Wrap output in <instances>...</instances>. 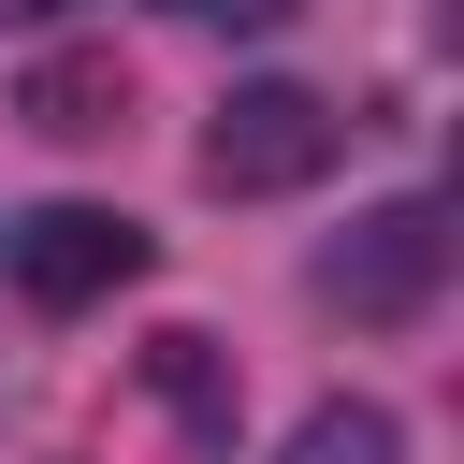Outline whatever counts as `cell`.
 I'll return each mask as SVG.
<instances>
[{
  "mask_svg": "<svg viewBox=\"0 0 464 464\" xmlns=\"http://www.w3.org/2000/svg\"><path fill=\"white\" fill-rule=\"evenodd\" d=\"M174 14H188V0H174Z\"/></svg>",
  "mask_w": 464,
  "mask_h": 464,
  "instance_id": "obj_8",
  "label": "cell"
},
{
  "mask_svg": "<svg viewBox=\"0 0 464 464\" xmlns=\"http://www.w3.org/2000/svg\"><path fill=\"white\" fill-rule=\"evenodd\" d=\"M276 464H406V420L392 406H362V392H334V406H304L290 420V450Z\"/></svg>",
  "mask_w": 464,
  "mask_h": 464,
  "instance_id": "obj_6",
  "label": "cell"
},
{
  "mask_svg": "<svg viewBox=\"0 0 464 464\" xmlns=\"http://www.w3.org/2000/svg\"><path fill=\"white\" fill-rule=\"evenodd\" d=\"M145 377H160V406L188 420V450H232V420H246V392H232V362H218L203 334H160V348H145Z\"/></svg>",
  "mask_w": 464,
  "mask_h": 464,
  "instance_id": "obj_5",
  "label": "cell"
},
{
  "mask_svg": "<svg viewBox=\"0 0 464 464\" xmlns=\"http://www.w3.org/2000/svg\"><path fill=\"white\" fill-rule=\"evenodd\" d=\"M334 145H348V116H334L319 87H290V72H261V87H232V102L203 116V188L276 203V188H319Z\"/></svg>",
  "mask_w": 464,
  "mask_h": 464,
  "instance_id": "obj_1",
  "label": "cell"
},
{
  "mask_svg": "<svg viewBox=\"0 0 464 464\" xmlns=\"http://www.w3.org/2000/svg\"><path fill=\"white\" fill-rule=\"evenodd\" d=\"M0 261H14V290H29L44 319H72V304H102V290L145 276V232H130L116 203H44V218L0 232Z\"/></svg>",
  "mask_w": 464,
  "mask_h": 464,
  "instance_id": "obj_3",
  "label": "cell"
},
{
  "mask_svg": "<svg viewBox=\"0 0 464 464\" xmlns=\"http://www.w3.org/2000/svg\"><path fill=\"white\" fill-rule=\"evenodd\" d=\"M14 116H29V130H58V145H87V130H116V116H130V72H116V58H29Z\"/></svg>",
  "mask_w": 464,
  "mask_h": 464,
  "instance_id": "obj_4",
  "label": "cell"
},
{
  "mask_svg": "<svg viewBox=\"0 0 464 464\" xmlns=\"http://www.w3.org/2000/svg\"><path fill=\"white\" fill-rule=\"evenodd\" d=\"M435 276H450V203H420V188L348 218V246H319V304H348V319H420Z\"/></svg>",
  "mask_w": 464,
  "mask_h": 464,
  "instance_id": "obj_2",
  "label": "cell"
},
{
  "mask_svg": "<svg viewBox=\"0 0 464 464\" xmlns=\"http://www.w3.org/2000/svg\"><path fill=\"white\" fill-rule=\"evenodd\" d=\"M188 14H218V29H276L290 0H188Z\"/></svg>",
  "mask_w": 464,
  "mask_h": 464,
  "instance_id": "obj_7",
  "label": "cell"
}]
</instances>
